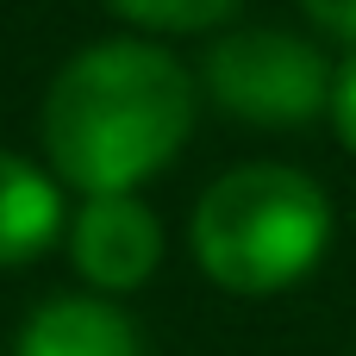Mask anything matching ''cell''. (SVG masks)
<instances>
[{
	"label": "cell",
	"instance_id": "obj_1",
	"mask_svg": "<svg viewBox=\"0 0 356 356\" xmlns=\"http://www.w3.org/2000/svg\"><path fill=\"white\" fill-rule=\"evenodd\" d=\"M194 75L150 38L75 50L44 94V150L88 200L131 194L194 131Z\"/></svg>",
	"mask_w": 356,
	"mask_h": 356
},
{
	"label": "cell",
	"instance_id": "obj_2",
	"mask_svg": "<svg viewBox=\"0 0 356 356\" xmlns=\"http://www.w3.org/2000/svg\"><path fill=\"white\" fill-rule=\"evenodd\" d=\"M188 244L219 288L282 294L325 257L332 200L294 163H238L194 200Z\"/></svg>",
	"mask_w": 356,
	"mask_h": 356
},
{
	"label": "cell",
	"instance_id": "obj_3",
	"mask_svg": "<svg viewBox=\"0 0 356 356\" xmlns=\"http://www.w3.org/2000/svg\"><path fill=\"white\" fill-rule=\"evenodd\" d=\"M207 94L232 106L238 119L263 125H300L332 100V63L319 44L282 25H244L213 44L207 56Z\"/></svg>",
	"mask_w": 356,
	"mask_h": 356
},
{
	"label": "cell",
	"instance_id": "obj_4",
	"mask_svg": "<svg viewBox=\"0 0 356 356\" xmlns=\"http://www.w3.org/2000/svg\"><path fill=\"white\" fill-rule=\"evenodd\" d=\"M69 257L75 269L106 288V294H125V288H144L150 269L163 263V219L138 200V194H100V200H81L75 225H69Z\"/></svg>",
	"mask_w": 356,
	"mask_h": 356
},
{
	"label": "cell",
	"instance_id": "obj_5",
	"mask_svg": "<svg viewBox=\"0 0 356 356\" xmlns=\"http://www.w3.org/2000/svg\"><path fill=\"white\" fill-rule=\"evenodd\" d=\"M13 356H144V338L113 300L63 294V300H44L25 319Z\"/></svg>",
	"mask_w": 356,
	"mask_h": 356
},
{
	"label": "cell",
	"instance_id": "obj_6",
	"mask_svg": "<svg viewBox=\"0 0 356 356\" xmlns=\"http://www.w3.org/2000/svg\"><path fill=\"white\" fill-rule=\"evenodd\" d=\"M56 232H63L56 175H44L38 163L0 150V263H25V257L50 250Z\"/></svg>",
	"mask_w": 356,
	"mask_h": 356
},
{
	"label": "cell",
	"instance_id": "obj_7",
	"mask_svg": "<svg viewBox=\"0 0 356 356\" xmlns=\"http://www.w3.org/2000/svg\"><path fill=\"white\" fill-rule=\"evenodd\" d=\"M119 6L125 19L138 25H156V31H207L213 19H225L238 0H106Z\"/></svg>",
	"mask_w": 356,
	"mask_h": 356
},
{
	"label": "cell",
	"instance_id": "obj_8",
	"mask_svg": "<svg viewBox=\"0 0 356 356\" xmlns=\"http://www.w3.org/2000/svg\"><path fill=\"white\" fill-rule=\"evenodd\" d=\"M325 106H332V125H338V138L356 150V44L344 50V63L332 69V100H325Z\"/></svg>",
	"mask_w": 356,
	"mask_h": 356
},
{
	"label": "cell",
	"instance_id": "obj_9",
	"mask_svg": "<svg viewBox=\"0 0 356 356\" xmlns=\"http://www.w3.org/2000/svg\"><path fill=\"white\" fill-rule=\"evenodd\" d=\"M325 31H338V38H350L356 44V0H300Z\"/></svg>",
	"mask_w": 356,
	"mask_h": 356
}]
</instances>
